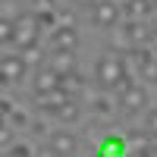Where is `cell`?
<instances>
[{
  "label": "cell",
  "mask_w": 157,
  "mask_h": 157,
  "mask_svg": "<svg viewBox=\"0 0 157 157\" xmlns=\"http://www.w3.org/2000/svg\"><path fill=\"white\" fill-rule=\"evenodd\" d=\"M151 29H154V38H151V44H154V47H157V22H154V25H151Z\"/></svg>",
  "instance_id": "25"
},
{
  "label": "cell",
  "mask_w": 157,
  "mask_h": 157,
  "mask_svg": "<svg viewBox=\"0 0 157 157\" xmlns=\"http://www.w3.org/2000/svg\"><path fill=\"white\" fill-rule=\"evenodd\" d=\"M19 54H22V60H25V63H38V60H41V47H38V44H32V47L19 50Z\"/></svg>",
  "instance_id": "20"
},
{
  "label": "cell",
  "mask_w": 157,
  "mask_h": 157,
  "mask_svg": "<svg viewBox=\"0 0 157 157\" xmlns=\"http://www.w3.org/2000/svg\"><path fill=\"white\" fill-rule=\"evenodd\" d=\"M60 88V72H54V69H41L38 72V78H35V94H47V91H57Z\"/></svg>",
  "instance_id": "11"
},
{
  "label": "cell",
  "mask_w": 157,
  "mask_h": 157,
  "mask_svg": "<svg viewBox=\"0 0 157 157\" xmlns=\"http://www.w3.org/2000/svg\"><path fill=\"white\" fill-rule=\"evenodd\" d=\"M25 66L29 63L22 60V54H3V60H0V72H3V82L6 85H19L22 82V75H25Z\"/></svg>",
  "instance_id": "7"
},
{
  "label": "cell",
  "mask_w": 157,
  "mask_h": 157,
  "mask_svg": "<svg viewBox=\"0 0 157 157\" xmlns=\"http://www.w3.org/2000/svg\"><path fill=\"white\" fill-rule=\"evenodd\" d=\"M35 16H38L41 32H54V29H57V13H54V10H35Z\"/></svg>",
  "instance_id": "18"
},
{
  "label": "cell",
  "mask_w": 157,
  "mask_h": 157,
  "mask_svg": "<svg viewBox=\"0 0 157 157\" xmlns=\"http://www.w3.org/2000/svg\"><path fill=\"white\" fill-rule=\"evenodd\" d=\"M60 88L66 91L69 98H75V101H78V94H82V91H88V88H85V78L78 75V69L69 72V75H60Z\"/></svg>",
  "instance_id": "12"
},
{
  "label": "cell",
  "mask_w": 157,
  "mask_h": 157,
  "mask_svg": "<svg viewBox=\"0 0 157 157\" xmlns=\"http://www.w3.org/2000/svg\"><path fill=\"white\" fill-rule=\"evenodd\" d=\"M35 157H60V154H57L54 148H50V145H47V148H41V151H38Z\"/></svg>",
  "instance_id": "24"
},
{
  "label": "cell",
  "mask_w": 157,
  "mask_h": 157,
  "mask_svg": "<svg viewBox=\"0 0 157 157\" xmlns=\"http://www.w3.org/2000/svg\"><path fill=\"white\" fill-rule=\"evenodd\" d=\"M0 38H3L6 47H16V19L3 16V22H0Z\"/></svg>",
  "instance_id": "16"
},
{
  "label": "cell",
  "mask_w": 157,
  "mask_h": 157,
  "mask_svg": "<svg viewBox=\"0 0 157 157\" xmlns=\"http://www.w3.org/2000/svg\"><path fill=\"white\" fill-rule=\"evenodd\" d=\"M47 66L54 69V72H60V75H69V72H75V50H60V54H54Z\"/></svg>",
  "instance_id": "10"
},
{
  "label": "cell",
  "mask_w": 157,
  "mask_h": 157,
  "mask_svg": "<svg viewBox=\"0 0 157 157\" xmlns=\"http://www.w3.org/2000/svg\"><path fill=\"white\" fill-rule=\"evenodd\" d=\"M78 113H82V107H78V101L72 98V101H66V104H63V107H60L54 116H57L60 123H75V120H78Z\"/></svg>",
  "instance_id": "15"
},
{
  "label": "cell",
  "mask_w": 157,
  "mask_h": 157,
  "mask_svg": "<svg viewBox=\"0 0 157 157\" xmlns=\"http://www.w3.org/2000/svg\"><path fill=\"white\" fill-rule=\"evenodd\" d=\"M91 157H110V154H104V151H98V148H94V154H91Z\"/></svg>",
  "instance_id": "26"
},
{
  "label": "cell",
  "mask_w": 157,
  "mask_h": 157,
  "mask_svg": "<svg viewBox=\"0 0 157 157\" xmlns=\"http://www.w3.org/2000/svg\"><path fill=\"white\" fill-rule=\"evenodd\" d=\"M85 94L91 98V110H94L98 116H110L116 107H120V104H113L110 98H104V94H91V91H85Z\"/></svg>",
  "instance_id": "14"
},
{
  "label": "cell",
  "mask_w": 157,
  "mask_h": 157,
  "mask_svg": "<svg viewBox=\"0 0 157 157\" xmlns=\"http://www.w3.org/2000/svg\"><path fill=\"white\" fill-rule=\"evenodd\" d=\"M6 157H32V148L25 145V141H19V145H10V148H6Z\"/></svg>",
  "instance_id": "19"
},
{
  "label": "cell",
  "mask_w": 157,
  "mask_h": 157,
  "mask_svg": "<svg viewBox=\"0 0 157 157\" xmlns=\"http://www.w3.org/2000/svg\"><path fill=\"white\" fill-rule=\"evenodd\" d=\"M123 19V6L116 3V0H101V3L91 10V22L98 25V29H116Z\"/></svg>",
  "instance_id": "4"
},
{
  "label": "cell",
  "mask_w": 157,
  "mask_h": 157,
  "mask_svg": "<svg viewBox=\"0 0 157 157\" xmlns=\"http://www.w3.org/2000/svg\"><path fill=\"white\" fill-rule=\"evenodd\" d=\"M110 44H113V47H120V50H135L132 38H129V32H126V25H123V29H116V32L110 35Z\"/></svg>",
  "instance_id": "17"
},
{
  "label": "cell",
  "mask_w": 157,
  "mask_h": 157,
  "mask_svg": "<svg viewBox=\"0 0 157 157\" xmlns=\"http://www.w3.org/2000/svg\"><path fill=\"white\" fill-rule=\"evenodd\" d=\"M78 47V32L72 22H63L57 25L54 32H50V50L54 54H60V50H75Z\"/></svg>",
  "instance_id": "5"
},
{
  "label": "cell",
  "mask_w": 157,
  "mask_h": 157,
  "mask_svg": "<svg viewBox=\"0 0 157 157\" xmlns=\"http://www.w3.org/2000/svg\"><path fill=\"white\" fill-rule=\"evenodd\" d=\"M116 104H120L123 113H138V110H145V104H148V91H145V85L129 82L120 94H116Z\"/></svg>",
  "instance_id": "2"
},
{
  "label": "cell",
  "mask_w": 157,
  "mask_h": 157,
  "mask_svg": "<svg viewBox=\"0 0 157 157\" xmlns=\"http://www.w3.org/2000/svg\"><path fill=\"white\" fill-rule=\"evenodd\" d=\"M66 101H72V98H69L63 88H57V91H47V94H35V104H38L41 110H47V113H57V110H60Z\"/></svg>",
  "instance_id": "9"
},
{
  "label": "cell",
  "mask_w": 157,
  "mask_h": 157,
  "mask_svg": "<svg viewBox=\"0 0 157 157\" xmlns=\"http://www.w3.org/2000/svg\"><path fill=\"white\" fill-rule=\"evenodd\" d=\"M94 82H98V88H104V91H120L132 82V78L126 75V60L123 57H116V54H104L101 60H98V75H94Z\"/></svg>",
  "instance_id": "1"
},
{
  "label": "cell",
  "mask_w": 157,
  "mask_h": 157,
  "mask_svg": "<svg viewBox=\"0 0 157 157\" xmlns=\"http://www.w3.org/2000/svg\"><path fill=\"white\" fill-rule=\"evenodd\" d=\"M157 0H126L123 3V19L126 22H145L151 13H154Z\"/></svg>",
  "instance_id": "8"
},
{
  "label": "cell",
  "mask_w": 157,
  "mask_h": 157,
  "mask_svg": "<svg viewBox=\"0 0 157 157\" xmlns=\"http://www.w3.org/2000/svg\"><path fill=\"white\" fill-rule=\"evenodd\" d=\"M47 145L54 148L60 157H75V151H78V138H75V132H69V129L63 126V129H54V132H50Z\"/></svg>",
  "instance_id": "6"
},
{
  "label": "cell",
  "mask_w": 157,
  "mask_h": 157,
  "mask_svg": "<svg viewBox=\"0 0 157 157\" xmlns=\"http://www.w3.org/2000/svg\"><path fill=\"white\" fill-rule=\"evenodd\" d=\"M72 3H75V6H85V10H94L101 0H72Z\"/></svg>",
  "instance_id": "23"
},
{
  "label": "cell",
  "mask_w": 157,
  "mask_h": 157,
  "mask_svg": "<svg viewBox=\"0 0 157 157\" xmlns=\"http://www.w3.org/2000/svg\"><path fill=\"white\" fill-rule=\"evenodd\" d=\"M38 32H41V25H38L35 13H19V19H16V47L25 50V47L38 44Z\"/></svg>",
  "instance_id": "3"
},
{
  "label": "cell",
  "mask_w": 157,
  "mask_h": 157,
  "mask_svg": "<svg viewBox=\"0 0 157 157\" xmlns=\"http://www.w3.org/2000/svg\"><path fill=\"white\" fill-rule=\"evenodd\" d=\"M35 10H57V0H32Z\"/></svg>",
  "instance_id": "22"
},
{
  "label": "cell",
  "mask_w": 157,
  "mask_h": 157,
  "mask_svg": "<svg viewBox=\"0 0 157 157\" xmlns=\"http://www.w3.org/2000/svg\"><path fill=\"white\" fill-rule=\"evenodd\" d=\"M148 132H151V138H157V107L148 113Z\"/></svg>",
  "instance_id": "21"
},
{
  "label": "cell",
  "mask_w": 157,
  "mask_h": 157,
  "mask_svg": "<svg viewBox=\"0 0 157 157\" xmlns=\"http://www.w3.org/2000/svg\"><path fill=\"white\" fill-rule=\"evenodd\" d=\"M98 151H104V154H110V157H123L126 154V138L123 135H104L101 138V145H98Z\"/></svg>",
  "instance_id": "13"
}]
</instances>
